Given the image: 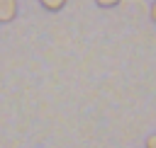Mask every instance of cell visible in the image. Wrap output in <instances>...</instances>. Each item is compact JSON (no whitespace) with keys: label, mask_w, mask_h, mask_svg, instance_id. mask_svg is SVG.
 Instances as JSON below:
<instances>
[{"label":"cell","mask_w":156,"mask_h":148,"mask_svg":"<svg viewBox=\"0 0 156 148\" xmlns=\"http://www.w3.org/2000/svg\"><path fill=\"white\" fill-rule=\"evenodd\" d=\"M20 12V2L17 0H0V24H7L17 17Z\"/></svg>","instance_id":"cell-1"},{"label":"cell","mask_w":156,"mask_h":148,"mask_svg":"<svg viewBox=\"0 0 156 148\" xmlns=\"http://www.w3.org/2000/svg\"><path fill=\"white\" fill-rule=\"evenodd\" d=\"M66 2H68V0H39V5H41L46 12H61V10L66 7Z\"/></svg>","instance_id":"cell-2"},{"label":"cell","mask_w":156,"mask_h":148,"mask_svg":"<svg viewBox=\"0 0 156 148\" xmlns=\"http://www.w3.org/2000/svg\"><path fill=\"white\" fill-rule=\"evenodd\" d=\"M149 17H151V22L156 24V0L151 2V7H149Z\"/></svg>","instance_id":"cell-5"},{"label":"cell","mask_w":156,"mask_h":148,"mask_svg":"<svg viewBox=\"0 0 156 148\" xmlns=\"http://www.w3.org/2000/svg\"><path fill=\"white\" fill-rule=\"evenodd\" d=\"M144 148H156V133L146 136V141H144Z\"/></svg>","instance_id":"cell-4"},{"label":"cell","mask_w":156,"mask_h":148,"mask_svg":"<svg viewBox=\"0 0 156 148\" xmlns=\"http://www.w3.org/2000/svg\"><path fill=\"white\" fill-rule=\"evenodd\" d=\"M122 0H95V5L98 7H102V10H112V7H117Z\"/></svg>","instance_id":"cell-3"}]
</instances>
